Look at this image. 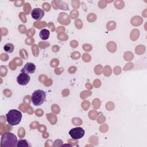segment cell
Returning <instances> with one entry per match:
<instances>
[{"label":"cell","mask_w":147,"mask_h":147,"mask_svg":"<svg viewBox=\"0 0 147 147\" xmlns=\"http://www.w3.org/2000/svg\"><path fill=\"white\" fill-rule=\"evenodd\" d=\"M17 142L16 136L11 132H6L1 136V146L2 147H14L17 146Z\"/></svg>","instance_id":"6da1fadb"},{"label":"cell","mask_w":147,"mask_h":147,"mask_svg":"<svg viewBox=\"0 0 147 147\" xmlns=\"http://www.w3.org/2000/svg\"><path fill=\"white\" fill-rule=\"evenodd\" d=\"M36 65L33 63H27L21 71H23L27 74H33L36 71Z\"/></svg>","instance_id":"52a82bcc"},{"label":"cell","mask_w":147,"mask_h":147,"mask_svg":"<svg viewBox=\"0 0 147 147\" xmlns=\"http://www.w3.org/2000/svg\"><path fill=\"white\" fill-rule=\"evenodd\" d=\"M46 98L45 92L41 90H35L32 94L31 101L34 106H40L42 105Z\"/></svg>","instance_id":"3957f363"},{"label":"cell","mask_w":147,"mask_h":147,"mask_svg":"<svg viewBox=\"0 0 147 147\" xmlns=\"http://www.w3.org/2000/svg\"><path fill=\"white\" fill-rule=\"evenodd\" d=\"M85 134L84 130L80 127H76L71 129L69 131V134L72 138L74 140H79L82 138Z\"/></svg>","instance_id":"277c9868"},{"label":"cell","mask_w":147,"mask_h":147,"mask_svg":"<svg viewBox=\"0 0 147 147\" xmlns=\"http://www.w3.org/2000/svg\"><path fill=\"white\" fill-rule=\"evenodd\" d=\"M6 121L11 126L17 125L20 123L22 115L21 111L16 109H11L6 114Z\"/></svg>","instance_id":"7a4b0ae2"},{"label":"cell","mask_w":147,"mask_h":147,"mask_svg":"<svg viewBox=\"0 0 147 147\" xmlns=\"http://www.w3.org/2000/svg\"><path fill=\"white\" fill-rule=\"evenodd\" d=\"M49 35H50V32L46 29H42L39 33L40 37L43 40H47L49 37Z\"/></svg>","instance_id":"ba28073f"},{"label":"cell","mask_w":147,"mask_h":147,"mask_svg":"<svg viewBox=\"0 0 147 147\" xmlns=\"http://www.w3.org/2000/svg\"><path fill=\"white\" fill-rule=\"evenodd\" d=\"M14 49V46L11 43H7L5 44L3 47L4 51L7 53H11L13 52Z\"/></svg>","instance_id":"9c48e42d"},{"label":"cell","mask_w":147,"mask_h":147,"mask_svg":"<svg viewBox=\"0 0 147 147\" xmlns=\"http://www.w3.org/2000/svg\"><path fill=\"white\" fill-rule=\"evenodd\" d=\"M30 77L28 74L23 71H21V73L17 77V83L21 86L26 85L30 81Z\"/></svg>","instance_id":"5b68a950"},{"label":"cell","mask_w":147,"mask_h":147,"mask_svg":"<svg viewBox=\"0 0 147 147\" xmlns=\"http://www.w3.org/2000/svg\"><path fill=\"white\" fill-rule=\"evenodd\" d=\"M32 17L36 21H40L44 16V11L40 8H34L31 11Z\"/></svg>","instance_id":"8992f818"},{"label":"cell","mask_w":147,"mask_h":147,"mask_svg":"<svg viewBox=\"0 0 147 147\" xmlns=\"http://www.w3.org/2000/svg\"><path fill=\"white\" fill-rule=\"evenodd\" d=\"M17 146L20 147V146H30V144L26 140H20L18 141Z\"/></svg>","instance_id":"30bf717a"}]
</instances>
